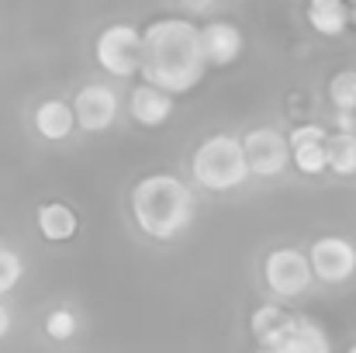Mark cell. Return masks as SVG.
I'll use <instances>...</instances> for the list:
<instances>
[{
    "instance_id": "6da1fadb",
    "label": "cell",
    "mask_w": 356,
    "mask_h": 353,
    "mask_svg": "<svg viewBox=\"0 0 356 353\" xmlns=\"http://www.w3.org/2000/svg\"><path fill=\"white\" fill-rule=\"evenodd\" d=\"M208 73L201 28L187 17H156L142 28V66L138 77L170 97L194 91Z\"/></svg>"
},
{
    "instance_id": "7a4b0ae2",
    "label": "cell",
    "mask_w": 356,
    "mask_h": 353,
    "mask_svg": "<svg viewBox=\"0 0 356 353\" xmlns=\"http://www.w3.org/2000/svg\"><path fill=\"white\" fill-rule=\"evenodd\" d=\"M128 212L145 239L173 242L191 229L197 215V198L177 173H145L128 191Z\"/></svg>"
},
{
    "instance_id": "3957f363",
    "label": "cell",
    "mask_w": 356,
    "mask_h": 353,
    "mask_svg": "<svg viewBox=\"0 0 356 353\" xmlns=\"http://www.w3.org/2000/svg\"><path fill=\"white\" fill-rule=\"evenodd\" d=\"M191 180L201 191H215V194H229L245 187L249 180V166H245V152H242V139L232 132H215L208 135L194 152H191Z\"/></svg>"
},
{
    "instance_id": "277c9868",
    "label": "cell",
    "mask_w": 356,
    "mask_h": 353,
    "mask_svg": "<svg viewBox=\"0 0 356 353\" xmlns=\"http://www.w3.org/2000/svg\"><path fill=\"white\" fill-rule=\"evenodd\" d=\"M263 284L280 301H294V298L308 295V288L315 284L308 253L301 246H277V249H270L263 256Z\"/></svg>"
},
{
    "instance_id": "5b68a950",
    "label": "cell",
    "mask_w": 356,
    "mask_h": 353,
    "mask_svg": "<svg viewBox=\"0 0 356 353\" xmlns=\"http://www.w3.org/2000/svg\"><path fill=\"white\" fill-rule=\"evenodd\" d=\"M94 59L97 66L115 77V80H131L142 66V31L135 24H108L94 38Z\"/></svg>"
},
{
    "instance_id": "8992f818",
    "label": "cell",
    "mask_w": 356,
    "mask_h": 353,
    "mask_svg": "<svg viewBox=\"0 0 356 353\" xmlns=\"http://www.w3.org/2000/svg\"><path fill=\"white\" fill-rule=\"evenodd\" d=\"M242 152H245V166H249V177L256 180H270V177H280L287 166H291V146H287V135L273 125H259V128H249L242 135Z\"/></svg>"
},
{
    "instance_id": "52a82bcc",
    "label": "cell",
    "mask_w": 356,
    "mask_h": 353,
    "mask_svg": "<svg viewBox=\"0 0 356 353\" xmlns=\"http://www.w3.org/2000/svg\"><path fill=\"white\" fill-rule=\"evenodd\" d=\"M308 263H312L315 281L346 284L356 274V242L346 235H318L308 246Z\"/></svg>"
},
{
    "instance_id": "ba28073f",
    "label": "cell",
    "mask_w": 356,
    "mask_h": 353,
    "mask_svg": "<svg viewBox=\"0 0 356 353\" xmlns=\"http://www.w3.org/2000/svg\"><path fill=\"white\" fill-rule=\"evenodd\" d=\"M70 104H73L76 128L87 132V135L108 132L121 115V97L111 84H87V87L76 91V97H73Z\"/></svg>"
},
{
    "instance_id": "9c48e42d",
    "label": "cell",
    "mask_w": 356,
    "mask_h": 353,
    "mask_svg": "<svg viewBox=\"0 0 356 353\" xmlns=\"http://www.w3.org/2000/svg\"><path fill=\"white\" fill-rule=\"evenodd\" d=\"M201 49H204V63H208V70L215 66V70H225V66H232L242 59V52H245V35H242V28H238L236 21H208V24H201Z\"/></svg>"
},
{
    "instance_id": "30bf717a",
    "label": "cell",
    "mask_w": 356,
    "mask_h": 353,
    "mask_svg": "<svg viewBox=\"0 0 356 353\" xmlns=\"http://www.w3.org/2000/svg\"><path fill=\"white\" fill-rule=\"evenodd\" d=\"M256 353H332V340L315 319L294 315L291 326L280 336H273L270 343L256 347Z\"/></svg>"
},
{
    "instance_id": "8fae6325",
    "label": "cell",
    "mask_w": 356,
    "mask_h": 353,
    "mask_svg": "<svg viewBox=\"0 0 356 353\" xmlns=\"http://www.w3.org/2000/svg\"><path fill=\"white\" fill-rule=\"evenodd\" d=\"M31 128L38 139L45 142H63L76 132V118H73V104L63 97H45L35 104L31 111Z\"/></svg>"
},
{
    "instance_id": "7c38bea8",
    "label": "cell",
    "mask_w": 356,
    "mask_h": 353,
    "mask_svg": "<svg viewBox=\"0 0 356 353\" xmlns=\"http://www.w3.org/2000/svg\"><path fill=\"white\" fill-rule=\"evenodd\" d=\"M128 115H131V121H138L142 128H163L173 118V97L166 91H159V87L138 84V87H131Z\"/></svg>"
},
{
    "instance_id": "4fadbf2b",
    "label": "cell",
    "mask_w": 356,
    "mask_h": 353,
    "mask_svg": "<svg viewBox=\"0 0 356 353\" xmlns=\"http://www.w3.org/2000/svg\"><path fill=\"white\" fill-rule=\"evenodd\" d=\"M35 226L45 242H70L80 233V219L66 201H45L35 208Z\"/></svg>"
},
{
    "instance_id": "5bb4252c",
    "label": "cell",
    "mask_w": 356,
    "mask_h": 353,
    "mask_svg": "<svg viewBox=\"0 0 356 353\" xmlns=\"http://www.w3.org/2000/svg\"><path fill=\"white\" fill-rule=\"evenodd\" d=\"M308 24L315 35L339 38L350 28V3L346 0H308Z\"/></svg>"
},
{
    "instance_id": "9a60e30c",
    "label": "cell",
    "mask_w": 356,
    "mask_h": 353,
    "mask_svg": "<svg viewBox=\"0 0 356 353\" xmlns=\"http://www.w3.org/2000/svg\"><path fill=\"white\" fill-rule=\"evenodd\" d=\"M325 159H329V173L343 177V180H353L356 177V135L353 132H329L325 139Z\"/></svg>"
},
{
    "instance_id": "2e32d148",
    "label": "cell",
    "mask_w": 356,
    "mask_h": 353,
    "mask_svg": "<svg viewBox=\"0 0 356 353\" xmlns=\"http://www.w3.org/2000/svg\"><path fill=\"white\" fill-rule=\"evenodd\" d=\"M291 319H294V312H287L284 305H273V301L259 305V308L249 315V333H252L256 347H263V343H270L273 336H280V333L291 326Z\"/></svg>"
},
{
    "instance_id": "e0dca14e",
    "label": "cell",
    "mask_w": 356,
    "mask_h": 353,
    "mask_svg": "<svg viewBox=\"0 0 356 353\" xmlns=\"http://www.w3.org/2000/svg\"><path fill=\"white\" fill-rule=\"evenodd\" d=\"M291 166H298V173H305V177H322V173L329 170L325 142H305V146H294V149H291Z\"/></svg>"
},
{
    "instance_id": "ac0fdd59",
    "label": "cell",
    "mask_w": 356,
    "mask_h": 353,
    "mask_svg": "<svg viewBox=\"0 0 356 353\" xmlns=\"http://www.w3.org/2000/svg\"><path fill=\"white\" fill-rule=\"evenodd\" d=\"M329 101L339 115H356V70H339L329 80Z\"/></svg>"
},
{
    "instance_id": "d6986e66",
    "label": "cell",
    "mask_w": 356,
    "mask_h": 353,
    "mask_svg": "<svg viewBox=\"0 0 356 353\" xmlns=\"http://www.w3.org/2000/svg\"><path fill=\"white\" fill-rule=\"evenodd\" d=\"M42 329H45L49 340H56V343H70V340L80 333V319H76L73 308H52V312H45Z\"/></svg>"
},
{
    "instance_id": "ffe728a7",
    "label": "cell",
    "mask_w": 356,
    "mask_h": 353,
    "mask_svg": "<svg viewBox=\"0 0 356 353\" xmlns=\"http://www.w3.org/2000/svg\"><path fill=\"white\" fill-rule=\"evenodd\" d=\"M21 281H24V260H21V253L14 246L0 242V298L14 295Z\"/></svg>"
},
{
    "instance_id": "44dd1931",
    "label": "cell",
    "mask_w": 356,
    "mask_h": 353,
    "mask_svg": "<svg viewBox=\"0 0 356 353\" xmlns=\"http://www.w3.org/2000/svg\"><path fill=\"white\" fill-rule=\"evenodd\" d=\"M325 139H329V128L318 125V121H305V125H294L287 132V146L291 149L294 146H305V142H325Z\"/></svg>"
},
{
    "instance_id": "7402d4cb",
    "label": "cell",
    "mask_w": 356,
    "mask_h": 353,
    "mask_svg": "<svg viewBox=\"0 0 356 353\" xmlns=\"http://www.w3.org/2000/svg\"><path fill=\"white\" fill-rule=\"evenodd\" d=\"M10 329H14V312H10V305L0 298V343L10 336Z\"/></svg>"
},
{
    "instance_id": "603a6c76",
    "label": "cell",
    "mask_w": 356,
    "mask_h": 353,
    "mask_svg": "<svg viewBox=\"0 0 356 353\" xmlns=\"http://www.w3.org/2000/svg\"><path fill=\"white\" fill-rule=\"evenodd\" d=\"M180 7H187V10H208V7H215V0H177Z\"/></svg>"
},
{
    "instance_id": "cb8c5ba5",
    "label": "cell",
    "mask_w": 356,
    "mask_h": 353,
    "mask_svg": "<svg viewBox=\"0 0 356 353\" xmlns=\"http://www.w3.org/2000/svg\"><path fill=\"white\" fill-rule=\"evenodd\" d=\"M350 24H353V28H356V0H353V3H350Z\"/></svg>"
},
{
    "instance_id": "d4e9b609",
    "label": "cell",
    "mask_w": 356,
    "mask_h": 353,
    "mask_svg": "<svg viewBox=\"0 0 356 353\" xmlns=\"http://www.w3.org/2000/svg\"><path fill=\"white\" fill-rule=\"evenodd\" d=\"M346 353H356V343H353V347H350V350H346Z\"/></svg>"
},
{
    "instance_id": "484cf974",
    "label": "cell",
    "mask_w": 356,
    "mask_h": 353,
    "mask_svg": "<svg viewBox=\"0 0 356 353\" xmlns=\"http://www.w3.org/2000/svg\"><path fill=\"white\" fill-rule=\"evenodd\" d=\"M353 135H356V115H353Z\"/></svg>"
},
{
    "instance_id": "4316f807",
    "label": "cell",
    "mask_w": 356,
    "mask_h": 353,
    "mask_svg": "<svg viewBox=\"0 0 356 353\" xmlns=\"http://www.w3.org/2000/svg\"><path fill=\"white\" fill-rule=\"evenodd\" d=\"M346 3H353V0H346Z\"/></svg>"
}]
</instances>
